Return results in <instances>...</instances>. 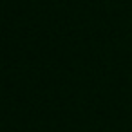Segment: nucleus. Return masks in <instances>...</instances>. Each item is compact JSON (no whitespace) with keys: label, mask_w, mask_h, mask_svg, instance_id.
Here are the masks:
<instances>
[]
</instances>
